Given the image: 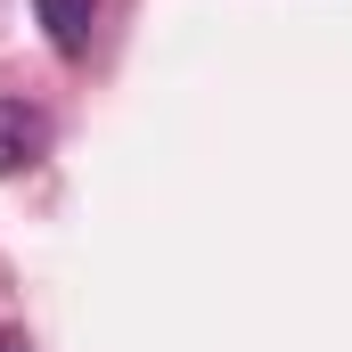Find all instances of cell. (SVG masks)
Instances as JSON below:
<instances>
[{
	"mask_svg": "<svg viewBox=\"0 0 352 352\" xmlns=\"http://www.w3.org/2000/svg\"><path fill=\"white\" fill-rule=\"evenodd\" d=\"M41 156H50V115L33 98H0V180L33 173Z\"/></svg>",
	"mask_w": 352,
	"mask_h": 352,
	"instance_id": "obj_1",
	"label": "cell"
},
{
	"mask_svg": "<svg viewBox=\"0 0 352 352\" xmlns=\"http://www.w3.org/2000/svg\"><path fill=\"white\" fill-rule=\"evenodd\" d=\"M41 33L58 58H90V25H98V0H33Z\"/></svg>",
	"mask_w": 352,
	"mask_h": 352,
	"instance_id": "obj_2",
	"label": "cell"
},
{
	"mask_svg": "<svg viewBox=\"0 0 352 352\" xmlns=\"http://www.w3.org/2000/svg\"><path fill=\"white\" fill-rule=\"evenodd\" d=\"M0 352H33V336L25 328H0Z\"/></svg>",
	"mask_w": 352,
	"mask_h": 352,
	"instance_id": "obj_3",
	"label": "cell"
}]
</instances>
